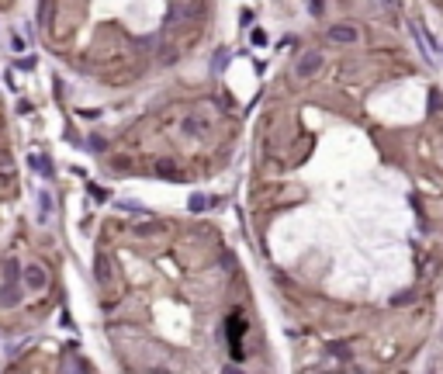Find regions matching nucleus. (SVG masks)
<instances>
[{"label":"nucleus","instance_id":"obj_1","mask_svg":"<svg viewBox=\"0 0 443 374\" xmlns=\"http://www.w3.org/2000/svg\"><path fill=\"white\" fill-rule=\"evenodd\" d=\"M329 38L339 42V45H353L360 35H357V28H350V24H332V28H329Z\"/></svg>","mask_w":443,"mask_h":374},{"label":"nucleus","instance_id":"obj_2","mask_svg":"<svg viewBox=\"0 0 443 374\" xmlns=\"http://www.w3.org/2000/svg\"><path fill=\"white\" fill-rule=\"evenodd\" d=\"M319 66H322V56H319V52H312V56H305V59L298 63L295 73H298V76H312L315 70H319Z\"/></svg>","mask_w":443,"mask_h":374},{"label":"nucleus","instance_id":"obj_3","mask_svg":"<svg viewBox=\"0 0 443 374\" xmlns=\"http://www.w3.org/2000/svg\"><path fill=\"white\" fill-rule=\"evenodd\" d=\"M28 284H31V288H42V284H45V274L31 267V270H28Z\"/></svg>","mask_w":443,"mask_h":374}]
</instances>
